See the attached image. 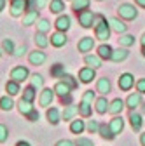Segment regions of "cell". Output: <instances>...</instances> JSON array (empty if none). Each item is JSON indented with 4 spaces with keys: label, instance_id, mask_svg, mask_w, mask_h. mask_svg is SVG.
I'll return each instance as SVG.
<instances>
[{
    "label": "cell",
    "instance_id": "cell-26",
    "mask_svg": "<svg viewBox=\"0 0 145 146\" xmlns=\"http://www.w3.org/2000/svg\"><path fill=\"white\" fill-rule=\"evenodd\" d=\"M35 45L39 49H46L49 45V36H46V33H42V31H37L35 33Z\"/></svg>",
    "mask_w": 145,
    "mask_h": 146
},
{
    "label": "cell",
    "instance_id": "cell-27",
    "mask_svg": "<svg viewBox=\"0 0 145 146\" xmlns=\"http://www.w3.org/2000/svg\"><path fill=\"white\" fill-rule=\"evenodd\" d=\"M98 134H100L103 139H108V141H112V139L115 137V134H114L112 129H110V125H107V123H100V131H98Z\"/></svg>",
    "mask_w": 145,
    "mask_h": 146
},
{
    "label": "cell",
    "instance_id": "cell-41",
    "mask_svg": "<svg viewBox=\"0 0 145 146\" xmlns=\"http://www.w3.org/2000/svg\"><path fill=\"white\" fill-rule=\"evenodd\" d=\"M49 30H51V23H49V19H46V17H40V19L37 21V31L47 33Z\"/></svg>",
    "mask_w": 145,
    "mask_h": 146
},
{
    "label": "cell",
    "instance_id": "cell-57",
    "mask_svg": "<svg viewBox=\"0 0 145 146\" xmlns=\"http://www.w3.org/2000/svg\"><path fill=\"white\" fill-rule=\"evenodd\" d=\"M142 113L145 115V103H142Z\"/></svg>",
    "mask_w": 145,
    "mask_h": 146
},
{
    "label": "cell",
    "instance_id": "cell-7",
    "mask_svg": "<svg viewBox=\"0 0 145 146\" xmlns=\"http://www.w3.org/2000/svg\"><path fill=\"white\" fill-rule=\"evenodd\" d=\"M93 78H96V70L91 68V66H84L81 71H79V80L82 84H89L93 82Z\"/></svg>",
    "mask_w": 145,
    "mask_h": 146
},
{
    "label": "cell",
    "instance_id": "cell-43",
    "mask_svg": "<svg viewBox=\"0 0 145 146\" xmlns=\"http://www.w3.org/2000/svg\"><path fill=\"white\" fill-rule=\"evenodd\" d=\"M86 129L91 132V134H98V131H100V122L98 120H89L87 125H86Z\"/></svg>",
    "mask_w": 145,
    "mask_h": 146
},
{
    "label": "cell",
    "instance_id": "cell-36",
    "mask_svg": "<svg viewBox=\"0 0 145 146\" xmlns=\"http://www.w3.org/2000/svg\"><path fill=\"white\" fill-rule=\"evenodd\" d=\"M72 9H74V12L89 9V0H72Z\"/></svg>",
    "mask_w": 145,
    "mask_h": 146
},
{
    "label": "cell",
    "instance_id": "cell-50",
    "mask_svg": "<svg viewBox=\"0 0 145 146\" xmlns=\"http://www.w3.org/2000/svg\"><path fill=\"white\" fill-rule=\"evenodd\" d=\"M26 118H28L30 122H37V120H39V111H37V110H33L32 113L26 115Z\"/></svg>",
    "mask_w": 145,
    "mask_h": 146
},
{
    "label": "cell",
    "instance_id": "cell-2",
    "mask_svg": "<svg viewBox=\"0 0 145 146\" xmlns=\"http://www.w3.org/2000/svg\"><path fill=\"white\" fill-rule=\"evenodd\" d=\"M117 14H119L121 19H124V21H133V19H136V16H138V9L135 5H131V4H121L117 7Z\"/></svg>",
    "mask_w": 145,
    "mask_h": 146
},
{
    "label": "cell",
    "instance_id": "cell-16",
    "mask_svg": "<svg viewBox=\"0 0 145 146\" xmlns=\"http://www.w3.org/2000/svg\"><path fill=\"white\" fill-rule=\"evenodd\" d=\"M108 125H110L112 132L117 136V134H121V132L124 131V118H122V117H119V115H114V118L108 122Z\"/></svg>",
    "mask_w": 145,
    "mask_h": 146
},
{
    "label": "cell",
    "instance_id": "cell-53",
    "mask_svg": "<svg viewBox=\"0 0 145 146\" xmlns=\"http://www.w3.org/2000/svg\"><path fill=\"white\" fill-rule=\"evenodd\" d=\"M16 146H32V144H30L28 141H17V143H16Z\"/></svg>",
    "mask_w": 145,
    "mask_h": 146
},
{
    "label": "cell",
    "instance_id": "cell-59",
    "mask_svg": "<svg viewBox=\"0 0 145 146\" xmlns=\"http://www.w3.org/2000/svg\"><path fill=\"white\" fill-rule=\"evenodd\" d=\"M142 54H143V58H145V45H142Z\"/></svg>",
    "mask_w": 145,
    "mask_h": 146
},
{
    "label": "cell",
    "instance_id": "cell-47",
    "mask_svg": "<svg viewBox=\"0 0 145 146\" xmlns=\"http://www.w3.org/2000/svg\"><path fill=\"white\" fill-rule=\"evenodd\" d=\"M25 52H26V47L25 45H19V47H16V50H14L12 56L14 58H21V56H25Z\"/></svg>",
    "mask_w": 145,
    "mask_h": 146
},
{
    "label": "cell",
    "instance_id": "cell-6",
    "mask_svg": "<svg viewBox=\"0 0 145 146\" xmlns=\"http://www.w3.org/2000/svg\"><path fill=\"white\" fill-rule=\"evenodd\" d=\"M54 89H42V92H40V98H39V104L44 106V108H49L54 101Z\"/></svg>",
    "mask_w": 145,
    "mask_h": 146
},
{
    "label": "cell",
    "instance_id": "cell-32",
    "mask_svg": "<svg viewBox=\"0 0 145 146\" xmlns=\"http://www.w3.org/2000/svg\"><path fill=\"white\" fill-rule=\"evenodd\" d=\"M5 90H7V94L9 96H16V94H19L21 92V89H19V82H16V80H9L5 84Z\"/></svg>",
    "mask_w": 145,
    "mask_h": 146
},
{
    "label": "cell",
    "instance_id": "cell-1",
    "mask_svg": "<svg viewBox=\"0 0 145 146\" xmlns=\"http://www.w3.org/2000/svg\"><path fill=\"white\" fill-rule=\"evenodd\" d=\"M110 25H108V19H105L103 14H96V23H95V36L101 42H107L110 38Z\"/></svg>",
    "mask_w": 145,
    "mask_h": 146
},
{
    "label": "cell",
    "instance_id": "cell-35",
    "mask_svg": "<svg viewBox=\"0 0 145 146\" xmlns=\"http://www.w3.org/2000/svg\"><path fill=\"white\" fill-rule=\"evenodd\" d=\"M135 44V35H130V33H122L119 36V45L121 47H130Z\"/></svg>",
    "mask_w": 145,
    "mask_h": 146
},
{
    "label": "cell",
    "instance_id": "cell-24",
    "mask_svg": "<svg viewBox=\"0 0 145 146\" xmlns=\"http://www.w3.org/2000/svg\"><path fill=\"white\" fill-rule=\"evenodd\" d=\"M17 110H19V113H21V115H25V117H26L28 113H32V111H33L35 108H33L32 101H26V99H23V98H21V99H19V103H17Z\"/></svg>",
    "mask_w": 145,
    "mask_h": 146
},
{
    "label": "cell",
    "instance_id": "cell-44",
    "mask_svg": "<svg viewBox=\"0 0 145 146\" xmlns=\"http://www.w3.org/2000/svg\"><path fill=\"white\" fill-rule=\"evenodd\" d=\"M82 101H86V103H89V104H93V103L96 101V94L93 92V90H86V92L82 94Z\"/></svg>",
    "mask_w": 145,
    "mask_h": 146
},
{
    "label": "cell",
    "instance_id": "cell-31",
    "mask_svg": "<svg viewBox=\"0 0 145 146\" xmlns=\"http://www.w3.org/2000/svg\"><path fill=\"white\" fill-rule=\"evenodd\" d=\"M112 47L108 45V44H101L100 47H98V56L101 58V59H110L112 58Z\"/></svg>",
    "mask_w": 145,
    "mask_h": 146
},
{
    "label": "cell",
    "instance_id": "cell-61",
    "mask_svg": "<svg viewBox=\"0 0 145 146\" xmlns=\"http://www.w3.org/2000/svg\"><path fill=\"white\" fill-rule=\"evenodd\" d=\"M98 2H100V0H98Z\"/></svg>",
    "mask_w": 145,
    "mask_h": 146
},
{
    "label": "cell",
    "instance_id": "cell-3",
    "mask_svg": "<svg viewBox=\"0 0 145 146\" xmlns=\"http://www.w3.org/2000/svg\"><path fill=\"white\" fill-rule=\"evenodd\" d=\"M77 17H79V23H81L82 28H91L96 23V14L93 11H89V9L77 12Z\"/></svg>",
    "mask_w": 145,
    "mask_h": 146
},
{
    "label": "cell",
    "instance_id": "cell-18",
    "mask_svg": "<svg viewBox=\"0 0 145 146\" xmlns=\"http://www.w3.org/2000/svg\"><path fill=\"white\" fill-rule=\"evenodd\" d=\"M108 25H110V28H112L115 33H119V35L126 33V30H128L126 23H122L119 17H108Z\"/></svg>",
    "mask_w": 145,
    "mask_h": 146
},
{
    "label": "cell",
    "instance_id": "cell-56",
    "mask_svg": "<svg viewBox=\"0 0 145 146\" xmlns=\"http://www.w3.org/2000/svg\"><path fill=\"white\" fill-rule=\"evenodd\" d=\"M5 9V0H0V12Z\"/></svg>",
    "mask_w": 145,
    "mask_h": 146
},
{
    "label": "cell",
    "instance_id": "cell-12",
    "mask_svg": "<svg viewBox=\"0 0 145 146\" xmlns=\"http://www.w3.org/2000/svg\"><path fill=\"white\" fill-rule=\"evenodd\" d=\"M128 120H130V123H131V127H133V131H136V132L142 131L143 120H142V115H140V113H136L135 110H130V117H128Z\"/></svg>",
    "mask_w": 145,
    "mask_h": 146
},
{
    "label": "cell",
    "instance_id": "cell-45",
    "mask_svg": "<svg viewBox=\"0 0 145 146\" xmlns=\"http://www.w3.org/2000/svg\"><path fill=\"white\" fill-rule=\"evenodd\" d=\"M7 137H9V129H7V125L0 123V143H5Z\"/></svg>",
    "mask_w": 145,
    "mask_h": 146
},
{
    "label": "cell",
    "instance_id": "cell-17",
    "mask_svg": "<svg viewBox=\"0 0 145 146\" xmlns=\"http://www.w3.org/2000/svg\"><path fill=\"white\" fill-rule=\"evenodd\" d=\"M79 113V106H75V104H66L65 106V110H63V113H61V120H74L75 118V115Z\"/></svg>",
    "mask_w": 145,
    "mask_h": 146
},
{
    "label": "cell",
    "instance_id": "cell-55",
    "mask_svg": "<svg viewBox=\"0 0 145 146\" xmlns=\"http://www.w3.org/2000/svg\"><path fill=\"white\" fill-rule=\"evenodd\" d=\"M140 143H142V146H145V132L140 134Z\"/></svg>",
    "mask_w": 145,
    "mask_h": 146
},
{
    "label": "cell",
    "instance_id": "cell-58",
    "mask_svg": "<svg viewBox=\"0 0 145 146\" xmlns=\"http://www.w3.org/2000/svg\"><path fill=\"white\" fill-rule=\"evenodd\" d=\"M142 45H145V33H143V36H142Z\"/></svg>",
    "mask_w": 145,
    "mask_h": 146
},
{
    "label": "cell",
    "instance_id": "cell-21",
    "mask_svg": "<svg viewBox=\"0 0 145 146\" xmlns=\"http://www.w3.org/2000/svg\"><path fill=\"white\" fill-rule=\"evenodd\" d=\"M46 117H47V122L51 125H58L60 120H61V115H60V110L58 108H47Z\"/></svg>",
    "mask_w": 145,
    "mask_h": 146
},
{
    "label": "cell",
    "instance_id": "cell-9",
    "mask_svg": "<svg viewBox=\"0 0 145 146\" xmlns=\"http://www.w3.org/2000/svg\"><path fill=\"white\" fill-rule=\"evenodd\" d=\"M77 49H79V52H84V54L93 50L95 49V38L93 36H82L79 40V44H77Z\"/></svg>",
    "mask_w": 145,
    "mask_h": 146
},
{
    "label": "cell",
    "instance_id": "cell-54",
    "mask_svg": "<svg viewBox=\"0 0 145 146\" xmlns=\"http://www.w3.org/2000/svg\"><path fill=\"white\" fill-rule=\"evenodd\" d=\"M135 4H136V5H140V7H143V9H145V0H135Z\"/></svg>",
    "mask_w": 145,
    "mask_h": 146
},
{
    "label": "cell",
    "instance_id": "cell-15",
    "mask_svg": "<svg viewBox=\"0 0 145 146\" xmlns=\"http://www.w3.org/2000/svg\"><path fill=\"white\" fill-rule=\"evenodd\" d=\"M142 92H136L135 94H130L128 96V99H126V108H130V110H136L138 106H142Z\"/></svg>",
    "mask_w": 145,
    "mask_h": 146
},
{
    "label": "cell",
    "instance_id": "cell-34",
    "mask_svg": "<svg viewBox=\"0 0 145 146\" xmlns=\"http://www.w3.org/2000/svg\"><path fill=\"white\" fill-rule=\"evenodd\" d=\"M49 11L54 12V14H61V12L65 11V2H63V0H51Z\"/></svg>",
    "mask_w": 145,
    "mask_h": 146
},
{
    "label": "cell",
    "instance_id": "cell-39",
    "mask_svg": "<svg viewBox=\"0 0 145 146\" xmlns=\"http://www.w3.org/2000/svg\"><path fill=\"white\" fill-rule=\"evenodd\" d=\"M61 80H63V82H65V84H66V85H68V87L72 89V90H74V89H77V87H79V82L75 80V77H72V75H68V73H65V75L61 77Z\"/></svg>",
    "mask_w": 145,
    "mask_h": 146
},
{
    "label": "cell",
    "instance_id": "cell-37",
    "mask_svg": "<svg viewBox=\"0 0 145 146\" xmlns=\"http://www.w3.org/2000/svg\"><path fill=\"white\" fill-rule=\"evenodd\" d=\"M30 85H33L35 89H44V78L42 75H39V73H33V75L30 77Z\"/></svg>",
    "mask_w": 145,
    "mask_h": 146
},
{
    "label": "cell",
    "instance_id": "cell-4",
    "mask_svg": "<svg viewBox=\"0 0 145 146\" xmlns=\"http://www.w3.org/2000/svg\"><path fill=\"white\" fill-rule=\"evenodd\" d=\"M28 11V0H11V16L19 17L25 16Z\"/></svg>",
    "mask_w": 145,
    "mask_h": 146
},
{
    "label": "cell",
    "instance_id": "cell-29",
    "mask_svg": "<svg viewBox=\"0 0 145 146\" xmlns=\"http://www.w3.org/2000/svg\"><path fill=\"white\" fill-rule=\"evenodd\" d=\"M84 129H86V123H84V120H72V123H70V132L72 134H82L84 132Z\"/></svg>",
    "mask_w": 145,
    "mask_h": 146
},
{
    "label": "cell",
    "instance_id": "cell-33",
    "mask_svg": "<svg viewBox=\"0 0 145 146\" xmlns=\"http://www.w3.org/2000/svg\"><path fill=\"white\" fill-rule=\"evenodd\" d=\"M0 108L4 110V111H11L14 108V101H12V96H2L0 98Z\"/></svg>",
    "mask_w": 145,
    "mask_h": 146
},
{
    "label": "cell",
    "instance_id": "cell-8",
    "mask_svg": "<svg viewBox=\"0 0 145 146\" xmlns=\"http://www.w3.org/2000/svg\"><path fill=\"white\" fill-rule=\"evenodd\" d=\"M135 85V77L131 73H122L119 77V89L121 90H130Z\"/></svg>",
    "mask_w": 145,
    "mask_h": 146
},
{
    "label": "cell",
    "instance_id": "cell-46",
    "mask_svg": "<svg viewBox=\"0 0 145 146\" xmlns=\"http://www.w3.org/2000/svg\"><path fill=\"white\" fill-rule=\"evenodd\" d=\"M75 146H95V143L91 139H87V137H79L75 141Z\"/></svg>",
    "mask_w": 145,
    "mask_h": 146
},
{
    "label": "cell",
    "instance_id": "cell-38",
    "mask_svg": "<svg viewBox=\"0 0 145 146\" xmlns=\"http://www.w3.org/2000/svg\"><path fill=\"white\" fill-rule=\"evenodd\" d=\"M35 96H37V89H35L33 85H28V87H25V89H23V99H26V101H32V103H33Z\"/></svg>",
    "mask_w": 145,
    "mask_h": 146
},
{
    "label": "cell",
    "instance_id": "cell-11",
    "mask_svg": "<svg viewBox=\"0 0 145 146\" xmlns=\"http://www.w3.org/2000/svg\"><path fill=\"white\" fill-rule=\"evenodd\" d=\"M54 26H56L58 31H66V30H70V26H72L70 16H66V14H60V16H58V19H56V23H54Z\"/></svg>",
    "mask_w": 145,
    "mask_h": 146
},
{
    "label": "cell",
    "instance_id": "cell-60",
    "mask_svg": "<svg viewBox=\"0 0 145 146\" xmlns=\"http://www.w3.org/2000/svg\"><path fill=\"white\" fill-rule=\"evenodd\" d=\"M2 52H4V49H2V47H0V56H2Z\"/></svg>",
    "mask_w": 145,
    "mask_h": 146
},
{
    "label": "cell",
    "instance_id": "cell-42",
    "mask_svg": "<svg viewBox=\"0 0 145 146\" xmlns=\"http://www.w3.org/2000/svg\"><path fill=\"white\" fill-rule=\"evenodd\" d=\"M2 49H4V52H7V54H14L16 45H14V42H12L11 38H5V40L2 42Z\"/></svg>",
    "mask_w": 145,
    "mask_h": 146
},
{
    "label": "cell",
    "instance_id": "cell-20",
    "mask_svg": "<svg viewBox=\"0 0 145 146\" xmlns=\"http://www.w3.org/2000/svg\"><path fill=\"white\" fill-rule=\"evenodd\" d=\"M39 19H40V17H39V9H33V11H28L23 16V25L25 26H32L33 23H37Z\"/></svg>",
    "mask_w": 145,
    "mask_h": 146
},
{
    "label": "cell",
    "instance_id": "cell-28",
    "mask_svg": "<svg viewBox=\"0 0 145 146\" xmlns=\"http://www.w3.org/2000/svg\"><path fill=\"white\" fill-rule=\"evenodd\" d=\"M52 89H54V92H56L60 98H61V96H66V94H70V92H72V89H70V87H68L63 80L56 82V85H54Z\"/></svg>",
    "mask_w": 145,
    "mask_h": 146
},
{
    "label": "cell",
    "instance_id": "cell-13",
    "mask_svg": "<svg viewBox=\"0 0 145 146\" xmlns=\"http://www.w3.org/2000/svg\"><path fill=\"white\" fill-rule=\"evenodd\" d=\"M124 108H126V101H122L121 98H115L114 101H110V104H108V113L110 115H119Z\"/></svg>",
    "mask_w": 145,
    "mask_h": 146
},
{
    "label": "cell",
    "instance_id": "cell-52",
    "mask_svg": "<svg viewBox=\"0 0 145 146\" xmlns=\"http://www.w3.org/2000/svg\"><path fill=\"white\" fill-rule=\"evenodd\" d=\"M47 2L49 0H37V9H44L47 5Z\"/></svg>",
    "mask_w": 145,
    "mask_h": 146
},
{
    "label": "cell",
    "instance_id": "cell-23",
    "mask_svg": "<svg viewBox=\"0 0 145 146\" xmlns=\"http://www.w3.org/2000/svg\"><path fill=\"white\" fill-rule=\"evenodd\" d=\"M84 63L87 66H91V68H100L101 66V58L98 56V54H86L84 56Z\"/></svg>",
    "mask_w": 145,
    "mask_h": 146
},
{
    "label": "cell",
    "instance_id": "cell-19",
    "mask_svg": "<svg viewBox=\"0 0 145 146\" xmlns=\"http://www.w3.org/2000/svg\"><path fill=\"white\" fill-rule=\"evenodd\" d=\"M128 56H130V50L126 49V47L114 49V50H112V58H110V61H114V63H121V61H124V59H128Z\"/></svg>",
    "mask_w": 145,
    "mask_h": 146
},
{
    "label": "cell",
    "instance_id": "cell-22",
    "mask_svg": "<svg viewBox=\"0 0 145 146\" xmlns=\"http://www.w3.org/2000/svg\"><path fill=\"white\" fill-rule=\"evenodd\" d=\"M110 80H108L107 77H101V78H98V82H96V90L98 92H101L103 96H107L108 92H110Z\"/></svg>",
    "mask_w": 145,
    "mask_h": 146
},
{
    "label": "cell",
    "instance_id": "cell-10",
    "mask_svg": "<svg viewBox=\"0 0 145 146\" xmlns=\"http://www.w3.org/2000/svg\"><path fill=\"white\" fill-rule=\"evenodd\" d=\"M46 59H47V56H46V52H42V50H32V52L28 54V61H30L32 64H35V66L44 64Z\"/></svg>",
    "mask_w": 145,
    "mask_h": 146
},
{
    "label": "cell",
    "instance_id": "cell-14",
    "mask_svg": "<svg viewBox=\"0 0 145 146\" xmlns=\"http://www.w3.org/2000/svg\"><path fill=\"white\" fill-rule=\"evenodd\" d=\"M49 42H51V45H54V47H63V45L66 44V35H65V31H58V30H56V31L51 35Z\"/></svg>",
    "mask_w": 145,
    "mask_h": 146
},
{
    "label": "cell",
    "instance_id": "cell-49",
    "mask_svg": "<svg viewBox=\"0 0 145 146\" xmlns=\"http://www.w3.org/2000/svg\"><path fill=\"white\" fill-rule=\"evenodd\" d=\"M54 146H75V143H74V141H70V139H60Z\"/></svg>",
    "mask_w": 145,
    "mask_h": 146
},
{
    "label": "cell",
    "instance_id": "cell-48",
    "mask_svg": "<svg viewBox=\"0 0 145 146\" xmlns=\"http://www.w3.org/2000/svg\"><path fill=\"white\" fill-rule=\"evenodd\" d=\"M136 90H138V92H142V94H145V78H140L136 84Z\"/></svg>",
    "mask_w": 145,
    "mask_h": 146
},
{
    "label": "cell",
    "instance_id": "cell-51",
    "mask_svg": "<svg viewBox=\"0 0 145 146\" xmlns=\"http://www.w3.org/2000/svg\"><path fill=\"white\" fill-rule=\"evenodd\" d=\"M70 101H72V94H66V96H61V103H63V104H65V103H66V104H72Z\"/></svg>",
    "mask_w": 145,
    "mask_h": 146
},
{
    "label": "cell",
    "instance_id": "cell-40",
    "mask_svg": "<svg viewBox=\"0 0 145 146\" xmlns=\"http://www.w3.org/2000/svg\"><path fill=\"white\" fill-rule=\"evenodd\" d=\"M51 75L56 77V78H61V77L65 75V66H63L61 63H56V64L51 68Z\"/></svg>",
    "mask_w": 145,
    "mask_h": 146
},
{
    "label": "cell",
    "instance_id": "cell-30",
    "mask_svg": "<svg viewBox=\"0 0 145 146\" xmlns=\"http://www.w3.org/2000/svg\"><path fill=\"white\" fill-rule=\"evenodd\" d=\"M91 113H93V104H89L86 101H81L79 103V115L87 118V117H91Z\"/></svg>",
    "mask_w": 145,
    "mask_h": 146
},
{
    "label": "cell",
    "instance_id": "cell-25",
    "mask_svg": "<svg viewBox=\"0 0 145 146\" xmlns=\"http://www.w3.org/2000/svg\"><path fill=\"white\" fill-rule=\"evenodd\" d=\"M108 104H110V103L107 101L105 96H101V98H98V99L95 101V108H96V111H98L100 115H103V113L108 111Z\"/></svg>",
    "mask_w": 145,
    "mask_h": 146
},
{
    "label": "cell",
    "instance_id": "cell-5",
    "mask_svg": "<svg viewBox=\"0 0 145 146\" xmlns=\"http://www.w3.org/2000/svg\"><path fill=\"white\" fill-rule=\"evenodd\" d=\"M30 77V71H28V68H25V66H14L12 70H11V80H16V82H25L26 78Z\"/></svg>",
    "mask_w": 145,
    "mask_h": 146
}]
</instances>
